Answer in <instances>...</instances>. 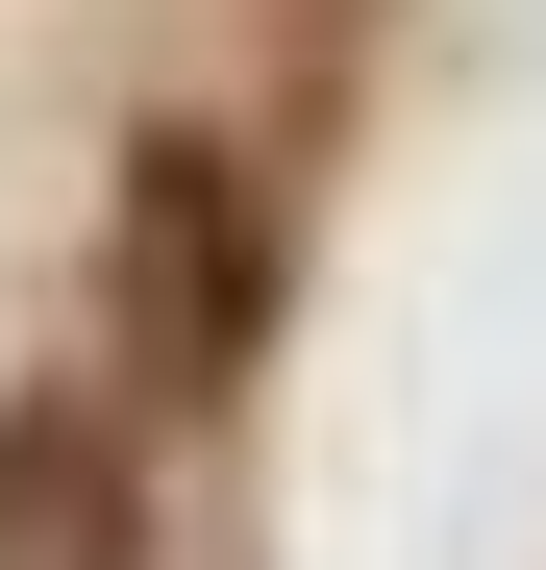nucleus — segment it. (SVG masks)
I'll use <instances>...</instances> for the list:
<instances>
[{
    "instance_id": "nucleus-1",
    "label": "nucleus",
    "mask_w": 546,
    "mask_h": 570,
    "mask_svg": "<svg viewBox=\"0 0 546 570\" xmlns=\"http://www.w3.org/2000/svg\"><path fill=\"white\" fill-rule=\"evenodd\" d=\"M248 323H273V224H248V174H224L199 125L125 149V397L248 372Z\"/></svg>"
},
{
    "instance_id": "nucleus-2",
    "label": "nucleus",
    "mask_w": 546,
    "mask_h": 570,
    "mask_svg": "<svg viewBox=\"0 0 546 570\" xmlns=\"http://www.w3.org/2000/svg\"><path fill=\"white\" fill-rule=\"evenodd\" d=\"M0 570H149V471H125V397H0Z\"/></svg>"
}]
</instances>
